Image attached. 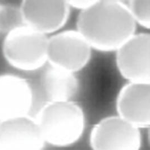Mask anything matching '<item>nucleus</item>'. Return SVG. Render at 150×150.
<instances>
[{
  "label": "nucleus",
  "mask_w": 150,
  "mask_h": 150,
  "mask_svg": "<svg viewBox=\"0 0 150 150\" xmlns=\"http://www.w3.org/2000/svg\"><path fill=\"white\" fill-rule=\"evenodd\" d=\"M127 5L136 25L138 24L146 29H150V0H131Z\"/></svg>",
  "instance_id": "obj_13"
},
{
  "label": "nucleus",
  "mask_w": 150,
  "mask_h": 150,
  "mask_svg": "<svg viewBox=\"0 0 150 150\" xmlns=\"http://www.w3.org/2000/svg\"><path fill=\"white\" fill-rule=\"evenodd\" d=\"M45 143L37 122L32 116L0 121V150H42Z\"/></svg>",
  "instance_id": "obj_9"
},
{
  "label": "nucleus",
  "mask_w": 150,
  "mask_h": 150,
  "mask_svg": "<svg viewBox=\"0 0 150 150\" xmlns=\"http://www.w3.org/2000/svg\"><path fill=\"white\" fill-rule=\"evenodd\" d=\"M117 116L137 128L150 125V82H128L116 99Z\"/></svg>",
  "instance_id": "obj_8"
},
{
  "label": "nucleus",
  "mask_w": 150,
  "mask_h": 150,
  "mask_svg": "<svg viewBox=\"0 0 150 150\" xmlns=\"http://www.w3.org/2000/svg\"><path fill=\"white\" fill-rule=\"evenodd\" d=\"M116 68L128 82H150V34H133L116 51Z\"/></svg>",
  "instance_id": "obj_6"
},
{
  "label": "nucleus",
  "mask_w": 150,
  "mask_h": 150,
  "mask_svg": "<svg viewBox=\"0 0 150 150\" xmlns=\"http://www.w3.org/2000/svg\"><path fill=\"white\" fill-rule=\"evenodd\" d=\"M141 139L140 129L117 115L103 118L90 134L92 150H139Z\"/></svg>",
  "instance_id": "obj_5"
},
{
  "label": "nucleus",
  "mask_w": 150,
  "mask_h": 150,
  "mask_svg": "<svg viewBox=\"0 0 150 150\" xmlns=\"http://www.w3.org/2000/svg\"><path fill=\"white\" fill-rule=\"evenodd\" d=\"M42 82L49 101H71L79 86L75 73L51 65L45 70Z\"/></svg>",
  "instance_id": "obj_11"
},
{
  "label": "nucleus",
  "mask_w": 150,
  "mask_h": 150,
  "mask_svg": "<svg viewBox=\"0 0 150 150\" xmlns=\"http://www.w3.org/2000/svg\"><path fill=\"white\" fill-rule=\"evenodd\" d=\"M95 0H69L67 1L69 7L82 11L91 6Z\"/></svg>",
  "instance_id": "obj_14"
},
{
  "label": "nucleus",
  "mask_w": 150,
  "mask_h": 150,
  "mask_svg": "<svg viewBox=\"0 0 150 150\" xmlns=\"http://www.w3.org/2000/svg\"><path fill=\"white\" fill-rule=\"evenodd\" d=\"M33 94L27 80L18 75L0 74V121L29 115Z\"/></svg>",
  "instance_id": "obj_10"
},
{
  "label": "nucleus",
  "mask_w": 150,
  "mask_h": 150,
  "mask_svg": "<svg viewBox=\"0 0 150 150\" xmlns=\"http://www.w3.org/2000/svg\"><path fill=\"white\" fill-rule=\"evenodd\" d=\"M23 24L20 5L0 1V33L5 35Z\"/></svg>",
  "instance_id": "obj_12"
},
{
  "label": "nucleus",
  "mask_w": 150,
  "mask_h": 150,
  "mask_svg": "<svg viewBox=\"0 0 150 150\" xmlns=\"http://www.w3.org/2000/svg\"><path fill=\"white\" fill-rule=\"evenodd\" d=\"M136 27L127 4L116 0H95L76 20V30L101 52L115 51L136 33Z\"/></svg>",
  "instance_id": "obj_1"
},
{
  "label": "nucleus",
  "mask_w": 150,
  "mask_h": 150,
  "mask_svg": "<svg viewBox=\"0 0 150 150\" xmlns=\"http://www.w3.org/2000/svg\"><path fill=\"white\" fill-rule=\"evenodd\" d=\"M92 50L76 29L57 32L48 39L47 62L75 74L88 64Z\"/></svg>",
  "instance_id": "obj_4"
},
{
  "label": "nucleus",
  "mask_w": 150,
  "mask_h": 150,
  "mask_svg": "<svg viewBox=\"0 0 150 150\" xmlns=\"http://www.w3.org/2000/svg\"><path fill=\"white\" fill-rule=\"evenodd\" d=\"M45 142L67 147L76 142L85 128L82 108L71 101H48L35 118Z\"/></svg>",
  "instance_id": "obj_2"
},
{
  "label": "nucleus",
  "mask_w": 150,
  "mask_h": 150,
  "mask_svg": "<svg viewBox=\"0 0 150 150\" xmlns=\"http://www.w3.org/2000/svg\"><path fill=\"white\" fill-rule=\"evenodd\" d=\"M20 8L23 24L46 35L66 24L70 10L64 0H24Z\"/></svg>",
  "instance_id": "obj_7"
},
{
  "label": "nucleus",
  "mask_w": 150,
  "mask_h": 150,
  "mask_svg": "<svg viewBox=\"0 0 150 150\" xmlns=\"http://www.w3.org/2000/svg\"><path fill=\"white\" fill-rule=\"evenodd\" d=\"M48 37L23 24L5 35L2 54L12 68L30 72L47 62Z\"/></svg>",
  "instance_id": "obj_3"
}]
</instances>
